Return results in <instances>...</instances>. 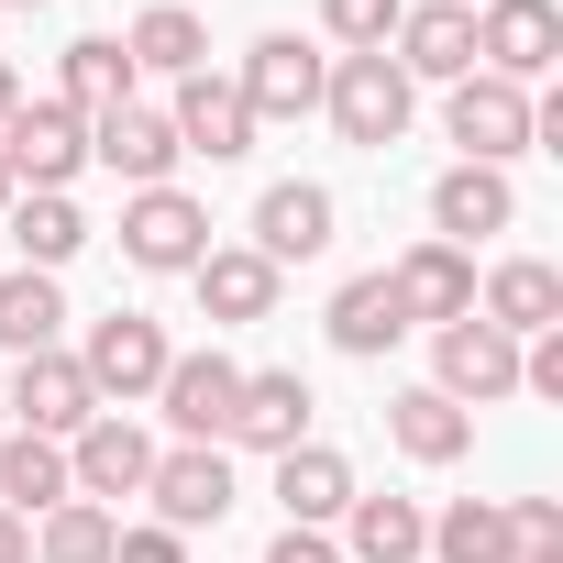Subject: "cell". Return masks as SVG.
Returning a JSON list of instances; mask_svg holds the SVG:
<instances>
[{"instance_id":"cell-12","label":"cell","mask_w":563,"mask_h":563,"mask_svg":"<svg viewBox=\"0 0 563 563\" xmlns=\"http://www.w3.org/2000/svg\"><path fill=\"white\" fill-rule=\"evenodd\" d=\"M232 387H243V365H232L221 343H199V354H166L155 409H166L177 442H221V431H232Z\"/></svg>"},{"instance_id":"cell-38","label":"cell","mask_w":563,"mask_h":563,"mask_svg":"<svg viewBox=\"0 0 563 563\" xmlns=\"http://www.w3.org/2000/svg\"><path fill=\"white\" fill-rule=\"evenodd\" d=\"M23 111V78H12V56H0V122H12Z\"/></svg>"},{"instance_id":"cell-18","label":"cell","mask_w":563,"mask_h":563,"mask_svg":"<svg viewBox=\"0 0 563 563\" xmlns=\"http://www.w3.org/2000/svg\"><path fill=\"white\" fill-rule=\"evenodd\" d=\"M310 409H321V398H310V376H299V365H265V376H243V387H232V431H221V442L299 453V442H310Z\"/></svg>"},{"instance_id":"cell-29","label":"cell","mask_w":563,"mask_h":563,"mask_svg":"<svg viewBox=\"0 0 563 563\" xmlns=\"http://www.w3.org/2000/svg\"><path fill=\"white\" fill-rule=\"evenodd\" d=\"M56 100H67L78 122L122 111V100H133V56H122V34H78V45H67V78H56Z\"/></svg>"},{"instance_id":"cell-23","label":"cell","mask_w":563,"mask_h":563,"mask_svg":"<svg viewBox=\"0 0 563 563\" xmlns=\"http://www.w3.org/2000/svg\"><path fill=\"white\" fill-rule=\"evenodd\" d=\"M276 508H288V530H332L354 508V464L332 442H299V453H276Z\"/></svg>"},{"instance_id":"cell-2","label":"cell","mask_w":563,"mask_h":563,"mask_svg":"<svg viewBox=\"0 0 563 563\" xmlns=\"http://www.w3.org/2000/svg\"><path fill=\"white\" fill-rule=\"evenodd\" d=\"M166 321H144V310H111V321H89V343H78V376L100 387V409H144L155 398V376H166Z\"/></svg>"},{"instance_id":"cell-21","label":"cell","mask_w":563,"mask_h":563,"mask_svg":"<svg viewBox=\"0 0 563 563\" xmlns=\"http://www.w3.org/2000/svg\"><path fill=\"white\" fill-rule=\"evenodd\" d=\"M387 288H398V310H409V332L431 321H464L475 310V254H453V243H409L398 265H387Z\"/></svg>"},{"instance_id":"cell-20","label":"cell","mask_w":563,"mask_h":563,"mask_svg":"<svg viewBox=\"0 0 563 563\" xmlns=\"http://www.w3.org/2000/svg\"><path fill=\"white\" fill-rule=\"evenodd\" d=\"M475 321H497L508 343H530V332H563V265H541V254H508V265H486Z\"/></svg>"},{"instance_id":"cell-37","label":"cell","mask_w":563,"mask_h":563,"mask_svg":"<svg viewBox=\"0 0 563 563\" xmlns=\"http://www.w3.org/2000/svg\"><path fill=\"white\" fill-rule=\"evenodd\" d=\"M0 563H34V519H12V508H0Z\"/></svg>"},{"instance_id":"cell-32","label":"cell","mask_w":563,"mask_h":563,"mask_svg":"<svg viewBox=\"0 0 563 563\" xmlns=\"http://www.w3.org/2000/svg\"><path fill=\"white\" fill-rule=\"evenodd\" d=\"M431 563H519L508 552V497H453L431 519Z\"/></svg>"},{"instance_id":"cell-3","label":"cell","mask_w":563,"mask_h":563,"mask_svg":"<svg viewBox=\"0 0 563 563\" xmlns=\"http://www.w3.org/2000/svg\"><path fill=\"white\" fill-rule=\"evenodd\" d=\"M144 497H155V530H221L232 508H243V486H232V453L221 442H177V453H155V475H144Z\"/></svg>"},{"instance_id":"cell-36","label":"cell","mask_w":563,"mask_h":563,"mask_svg":"<svg viewBox=\"0 0 563 563\" xmlns=\"http://www.w3.org/2000/svg\"><path fill=\"white\" fill-rule=\"evenodd\" d=\"M265 563H343V541H332V530H276Z\"/></svg>"},{"instance_id":"cell-42","label":"cell","mask_w":563,"mask_h":563,"mask_svg":"<svg viewBox=\"0 0 563 563\" xmlns=\"http://www.w3.org/2000/svg\"><path fill=\"white\" fill-rule=\"evenodd\" d=\"M464 12H475V0H464Z\"/></svg>"},{"instance_id":"cell-22","label":"cell","mask_w":563,"mask_h":563,"mask_svg":"<svg viewBox=\"0 0 563 563\" xmlns=\"http://www.w3.org/2000/svg\"><path fill=\"white\" fill-rule=\"evenodd\" d=\"M321 321H332V354H354V365H376V354L409 343V310H398V288H387V265H376V276H343Z\"/></svg>"},{"instance_id":"cell-1","label":"cell","mask_w":563,"mask_h":563,"mask_svg":"<svg viewBox=\"0 0 563 563\" xmlns=\"http://www.w3.org/2000/svg\"><path fill=\"white\" fill-rule=\"evenodd\" d=\"M321 111H332V133H343L354 155H387V144L409 133L420 89L398 78V56H332V78H321Z\"/></svg>"},{"instance_id":"cell-31","label":"cell","mask_w":563,"mask_h":563,"mask_svg":"<svg viewBox=\"0 0 563 563\" xmlns=\"http://www.w3.org/2000/svg\"><path fill=\"white\" fill-rule=\"evenodd\" d=\"M111 541H122V508L100 497H56L34 519V563H111Z\"/></svg>"},{"instance_id":"cell-41","label":"cell","mask_w":563,"mask_h":563,"mask_svg":"<svg viewBox=\"0 0 563 563\" xmlns=\"http://www.w3.org/2000/svg\"><path fill=\"white\" fill-rule=\"evenodd\" d=\"M0 23H12V12H0Z\"/></svg>"},{"instance_id":"cell-17","label":"cell","mask_w":563,"mask_h":563,"mask_svg":"<svg viewBox=\"0 0 563 563\" xmlns=\"http://www.w3.org/2000/svg\"><path fill=\"white\" fill-rule=\"evenodd\" d=\"M508 221H519L508 166H442V177H431V243L475 254V243H486V232H508Z\"/></svg>"},{"instance_id":"cell-33","label":"cell","mask_w":563,"mask_h":563,"mask_svg":"<svg viewBox=\"0 0 563 563\" xmlns=\"http://www.w3.org/2000/svg\"><path fill=\"white\" fill-rule=\"evenodd\" d=\"M398 12H409V0H321V34H332L343 56H387Z\"/></svg>"},{"instance_id":"cell-8","label":"cell","mask_w":563,"mask_h":563,"mask_svg":"<svg viewBox=\"0 0 563 563\" xmlns=\"http://www.w3.org/2000/svg\"><path fill=\"white\" fill-rule=\"evenodd\" d=\"M89 420H100V387L78 376V354H67V343L12 365V431H34V442H78Z\"/></svg>"},{"instance_id":"cell-25","label":"cell","mask_w":563,"mask_h":563,"mask_svg":"<svg viewBox=\"0 0 563 563\" xmlns=\"http://www.w3.org/2000/svg\"><path fill=\"white\" fill-rule=\"evenodd\" d=\"M420 552H431V508L354 486V508H343V563H420Z\"/></svg>"},{"instance_id":"cell-30","label":"cell","mask_w":563,"mask_h":563,"mask_svg":"<svg viewBox=\"0 0 563 563\" xmlns=\"http://www.w3.org/2000/svg\"><path fill=\"white\" fill-rule=\"evenodd\" d=\"M56 497H78V486H67V442L12 431V442H0V508H12V519H45Z\"/></svg>"},{"instance_id":"cell-24","label":"cell","mask_w":563,"mask_h":563,"mask_svg":"<svg viewBox=\"0 0 563 563\" xmlns=\"http://www.w3.org/2000/svg\"><path fill=\"white\" fill-rule=\"evenodd\" d=\"M387 442H398L409 464H464V453H475V409H453L442 387H398V398H387Z\"/></svg>"},{"instance_id":"cell-13","label":"cell","mask_w":563,"mask_h":563,"mask_svg":"<svg viewBox=\"0 0 563 563\" xmlns=\"http://www.w3.org/2000/svg\"><path fill=\"white\" fill-rule=\"evenodd\" d=\"M332 232H343V210H332L321 177H276V188L254 199V254H265L276 276L310 265V254H332Z\"/></svg>"},{"instance_id":"cell-15","label":"cell","mask_w":563,"mask_h":563,"mask_svg":"<svg viewBox=\"0 0 563 563\" xmlns=\"http://www.w3.org/2000/svg\"><path fill=\"white\" fill-rule=\"evenodd\" d=\"M166 133H177V155H210V166H243L254 155V111H243V89L232 78H177V100H166Z\"/></svg>"},{"instance_id":"cell-11","label":"cell","mask_w":563,"mask_h":563,"mask_svg":"<svg viewBox=\"0 0 563 563\" xmlns=\"http://www.w3.org/2000/svg\"><path fill=\"white\" fill-rule=\"evenodd\" d=\"M0 166H12V188H67L89 166V122L67 100H23L12 122H0Z\"/></svg>"},{"instance_id":"cell-14","label":"cell","mask_w":563,"mask_h":563,"mask_svg":"<svg viewBox=\"0 0 563 563\" xmlns=\"http://www.w3.org/2000/svg\"><path fill=\"white\" fill-rule=\"evenodd\" d=\"M188 288H199V321L210 332H243V321H276V288H288V276H276L254 243H210L188 265Z\"/></svg>"},{"instance_id":"cell-40","label":"cell","mask_w":563,"mask_h":563,"mask_svg":"<svg viewBox=\"0 0 563 563\" xmlns=\"http://www.w3.org/2000/svg\"><path fill=\"white\" fill-rule=\"evenodd\" d=\"M0 12H45V0H0Z\"/></svg>"},{"instance_id":"cell-6","label":"cell","mask_w":563,"mask_h":563,"mask_svg":"<svg viewBox=\"0 0 563 563\" xmlns=\"http://www.w3.org/2000/svg\"><path fill=\"white\" fill-rule=\"evenodd\" d=\"M475 67L508 78V89H541L563 67V12L552 0H486L475 12Z\"/></svg>"},{"instance_id":"cell-16","label":"cell","mask_w":563,"mask_h":563,"mask_svg":"<svg viewBox=\"0 0 563 563\" xmlns=\"http://www.w3.org/2000/svg\"><path fill=\"white\" fill-rule=\"evenodd\" d=\"M387 56H398V78L420 89H453V78H475V12L464 0H420V12H398V34H387Z\"/></svg>"},{"instance_id":"cell-9","label":"cell","mask_w":563,"mask_h":563,"mask_svg":"<svg viewBox=\"0 0 563 563\" xmlns=\"http://www.w3.org/2000/svg\"><path fill=\"white\" fill-rule=\"evenodd\" d=\"M144 475H155V431H144L133 409H100V420L67 442V486H78V497H100V508L144 497Z\"/></svg>"},{"instance_id":"cell-19","label":"cell","mask_w":563,"mask_h":563,"mask_svg":"<svg viewBox=\"0 0 563 563\" xmlns=\"http://www.w3.org/2000/svg\"><path fill=\"white\" fill-rule=\"evenodd\" d=\"M89 166H111L122 188H177V133H166V111H144V100L100 111V122H89Z\"/></svg>"},{"instance_id":"cell-35","label":"cell","mask_w":563,"mask_h":563,"mask_svg":"<svg viewBox=\"0 0 563 563\" xmlns=\"http://www.w3.org/2000/svg\"><path fill=\"white\" fill-rule=\"evenodd\" d=\"M111 563H188V541H177V530H155V519H133V530L111 541Z\"/></svg>"},{"instance_id":"cell-7","label":"cell","mask_w":563,"mask_h":563,"mask_svg":"<svg viewBox=\"0 0 563 563\" xmlns=\"http://www.w3.org/2000/svg\"><path fill=\"white\" fill-rule=\"evenodd\" d=\"M122 254H133L144 276H188V265L210 254V210H199L188 188H133V199H122Z\"/></svg>"},{"instance_id":"cell-5","label":"cell","mask_w":563,"mask_h":563,"mask_svg":"<svg viewBox=\"0 0 563 563\" xmlns=\"http://www.w3.org/2000/svg\"><path fill=\"white\" fill-rule=\"evenodd\" d=\"M431 387H442L453 409H497V398H519V343L464 310V321L431 332Z\"/></svg>"},{"instance_id":"cell-4","label":"cell","mask_w":563,"mask_h":563,"mask_svg":"<svg viewBox=\"0 0 563 563\" xmlns=\"http://www.w3.org/2000/svg\"><path fill=\"white\" fill-rule=\"evenodd\" d=\"M442 133L464 144L453 166H508V155H530V89H508V78H453L442 89Z\"/></svg>"},{"instance_id":"cell-28","label":"cell","mask_w":563,"mask_h":563,"mask_svg":"<svg viewBox=\"0 0 563 563\" xmlns=\"http://www.w3.org/2000/svg\"><path fill=\"white\" fill-rule=\"evenodd\" d=\"M0 221H12V243H23V265H34V276H56V265L89 243V210H78L67 188H23Z\"/></svg>"},{"instance_id":"cell-27","label":"cell","mask_w":563,"mask_h":563,"mask_svg":"<svg viewBox=\"0 0 563 563\" xmlns=\"http://www.w3.org/2000/svg\"><path fill=\"white\" fill-rule=\"evenodd\" d=\"M56 332H67V288L56 276H34V265H12L0 276V354H56Z\"/></svg>"},{"instance_id":"cell-26","label":"cell","mask_w":563,"mask_h":563,"mask_svg":"<svg viewBox=\"0 0 563 563\" xmlns=\"http://www.w3.org/2000/svg\"><path fill=\"white\" fill-rule=\"evenodd\" d=\"M122 56H133V78H144V67H155V78H199V67H210V23L188 12V0H155V12H133Z\"/></svg>"},{"instance_id":"cell-39","label":"cell","mask_w":563,"mask_h":563,"mask_svg":"<svg viewBox=\"0 0 563 563\" xmlns=\"http://www.w3.org/2000/svg\"><path fill=\"white\" fill-rule=\"evenodd\" d=\"M12 199H23V188H12V166H0V210H12Z\"/></svg>"},{"instance_id":"cell-10","label":"cell","mask_w":563,"mask_h":563,"mask_svg":"<svg viewBox=\"0 0 563 563\" xmlns=\"http://www.w3.org/2000/svg\"><path fill=\"white\" fill-rule=\"evenodd\" d=\"M321 78H332V56H321V45L265 34V45L243 56V78H232V89H243V111H254V133H265V122H310V111H321Z\"/></svg>"},{"instance_id":"cell-34","label":"cell","mask_w":563,"mask_h":563,"mask_svg":"<svg viewBox=\"0 0 563 563\" xmlns=\"http://www.w3.org/2000/svg\"><path fill=\"white\" fill-rule=\"evenodd\" d=\"M508 552L519 563H563V508L552 497H508Z\"/></svg>"}]
</instances>
